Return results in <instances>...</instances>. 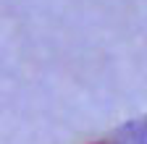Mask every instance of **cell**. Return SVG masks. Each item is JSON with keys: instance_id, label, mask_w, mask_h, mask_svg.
Here are the masks:
<instances>
[{"instance_id": "6da1fadb", "label": "cell", "mask_w": 147, "mask_h": 144, "mask_svg": "<svg viewBox=\"0 0 147 144\" xmlns=\"http://www.w3.org/2000/svg\"><path fill=\"white\" fill-rule=\"evenodd\" d=\"M97 144H108V141H97Z\"/></svg>"}]
</instances>
